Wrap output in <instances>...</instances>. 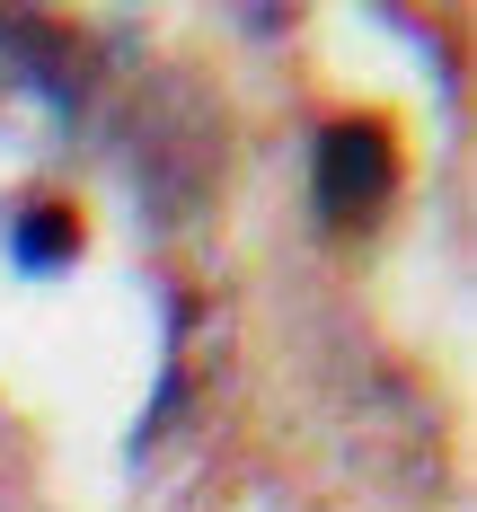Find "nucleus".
Segmentation results:
<instances>
[{"label":"nucleus","instance_id":"1","mask_svg":"<svg viewBox=\"0 0 477 512\" xmlns=\"http://www.w3.org/2000/svg\"><path fill=\"white\" fill-rule=\"evenodd\" d=\"M310 195H318V221L327 230H371L389 212V195H398V133L380 115H336L318 133Z\"/></svg>","mask_w":477,"mask_h":512},{"label":"nucleus","instance_id":"2","mask_svg":"<svg viewBox=\"0 0 477 512\" xmlns=\"http://www.w3.org/2000/svg\"><path fill=\"white\" fill-rule=\"evenodd\" d=\"M0 71L18 89H36L53 115L89 98V45L71 18H45V9H0Z\"/></svg>","mask_w":477,"mask_h":512},{"label":"nucleus","instance_id":"3","mask_svg":"<svg viewBox=\"0 0 477 512\" xmlns=\"http://www.w3.org/2000/svg\"><path fill=\"white\" fill-rule=\"evenodd\" d=\"M80 204H62V195H36V204L9 212V265L18 274H62V265H80Z\"/></svg>","mask_w":477,"mask_h":512}]
</instances>
